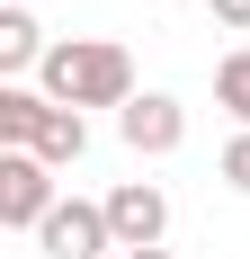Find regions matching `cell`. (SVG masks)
I'll return each mask as SVG.
<instances>
[{
	"mask_svg": "<svg viewBox=\"0 0 250 259\" xmlns=\"http://www.w3.org/2000/svg\"><path fill=\"white\" fill-rule=\"evenodd\" d=\"M36 80H45V99L72 107V116L80 107H116V116L134 107V54H125L116 36H63Z\"/></svg>",
	"mask_w": 250,
	"mask_h": 259,
	"instance_id": "1",
	"label": "cell"
},
{
	"mask_svg": "<svg viewBox=\"0 0 250 259\" xmlns=\"http://www.w3.org/2000/svg\"><path fill=\"white\" fill-rule=\"evenodd\" d=\"M0 152H36L45 170H72L80 152H90V116H72V107H54L45 90H0Z\"/></svg>",
	"mask_w": 250,
	"mask_h": 259,
	"instance_id": "2",
	"label": "cell"
},
{
	"mask_svg": "<svg viewBox=\"0 0 250 259\" xmlns=\"http://www.w3.org/2000/svg\"><path fill=\"white\" fill-rule=\"evenodd\" d=\"M63 206L54 197V170L36 152H0V224L9 233H45V214Z\"/></svg>",
	"mask_w": 250,
	"mask_h": 259,
	"instance_id": "3",
	"label": "cell"
},
{
	"mask_svg": "<svg viewBox=\"0 0 250 259\" xmlns=\"http://www.w3.org/2000/svg\"><path fill=\"white\" fill-rule=\"evenodd\" d=\"M107 233H116V250H161V233H170V197H161L152 179L107 188Z\"/></svg>",
	"mask_w": 250,
	"mask_h": 259,
	"instance_id": "4",
	"label": "cell"
},
{
	"mask_svg": "<svg viewBox=\"0 0 250 259\" xmlns=\"http://www.w3.org/2000/svg\"><path fill=\"white\" fill-rule=\"evenodd\" d=\"M116 134H125V152H179V143H188V107L170 99V90H134V107H125L116 116Z\"/></svg>",
	"mask_w": 250,
	"mask_h": 259,
	"instance_id": "5",
	"label": "cell"
},
{
	"mask_svg": "<svg viewBox=\"0 0 250 259\" xmlns=\"http://www.w3.org/2000/svg\"><path fill=\"white\" fill-rule=\"evenodd\" d=\"M45 259H99V250H116V233H107V206H80V197H63V206L45 214Z\"/></svg>",
	"mask_w": 250,
	"mask_h": 259,
	"instance_id": "6",
	"label": "cell"
},
{
	"mask_svg": "<svg viewBox=\"0 0 250 259\" xmlns=\"http://www.w3.org/2000/svg\"><path fill=\"white\" fill-rule=\"evenodd\" d=\"M45 27L27 18V9H0V72H27V63H36V72H45Z\"/></svg>",
	"mask_w": 250,
	"mask_h": 259,
	"instance_id": "7",
	"label": "cell"
},
{
	"mask_svg": "<svg viewBox=\"0 0 250 259\" xmlns=\"http://www.w3.org/2000/svg\"><path fill=\"white\" fill-rule=\"evenodd\" d=\"M215 99H224L232 116H241V134H250V45H241V54H224V63H215Z\"/></svg>",
	"mask_w": 250,
	"mask_h": 259,
	"instance_id": "8",
	"label": "cell"
},
{
	"mask_svg": "<svg viewBox=\"0 0 250 259\" xmlns=\"http://www.w3.org/2000/svg\"><path fill=\"white\" fill-rule=\"evenodd\" d=\"M224 179L250 197V134H232V143H224Z\"/></svg>",
	"mask_w": 250,
	"mask_h": 259,
	"instance_id": "9",
	"label": "cell"
},
{
	"mask_svg": "<svg viewBox=\"0 0 250 259\" xmlns=\"http://www.w3.org/2000/svg\"><path fill=\"white\" fill-rule=\"evenodd\" d=\"M205 9H215L224 27H250V0H205Z\"/></svg>",
	"mask_w": 250,
	"mask_h": 259,
	"instance_id": "10",
	"label": "cell"
},
{
	"mask_svg": "<svg viewBox=\"0 0 250 259\" xmlns=\"http://www.w3.org/2000/svg\"><path fill=\"white\" fill-rule=\"evenodd\" d=\"M116 259H170V250H116Z\"/></svg>",
	"mask_w": 250,
	"mask_h": 259,
	"instance_id": "11",
	"label": "cell"
},
{
	"mask_svg": "<svg viewBox=\"0 0 250 259\" xmlns=\"http://www.w3.org/2000/svg\"><path fill=\"white\" fill-rule=\"evenodd\" d=\"M9 9H27V0H9Z\"/></svg>",
	"mask_w": 250,
	"mask_h": 259,
	"instance_id": "12",
	"label": "cell"
}]
</instances>
